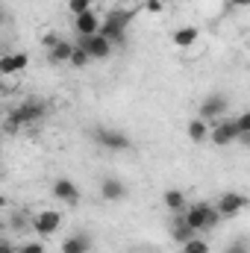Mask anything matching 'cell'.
<instances>
[{"label":"cell","instance_id":"obj_4","mask_svg":"<svg viewBox=\"0 0 250 253\" xmlns=\"http://www.w3.org/2000/svg\"><path fill=\"white\" fill-rule=\"evenodd\" d=\"M91 138H94L103 150H109V153H126V150H132L129 135L121 132V129H115V126H94V129H91Z\"/></svg>","mask_w":250,"mask_h":253},{"label":"cell","instance_id":"obj_28","mask_svg":"<svg viewBox=\"0 0 250 253\" xmlns=\"http://www.w3.org/2000/svg\"><path fill=\"white\" fill-rule=\"evenodd\" d=\"M59 42H62V39H59V36H53V33H47V36H44V39H42V44H44V47H47V50H50V47H56V44H59Z\"/></svg>","mask_w":250,"mask_h":253},{"label":"cell","instance_id":"obj_6","mask_svg":"<svg viewBox=\"0 0 250 253\" xmlns=\"http://www.w3.org/2000/svg\"><path fill=\"white\" fill-rule=\"evenodd\" d=\"M218 212H221V218H236L239 212H245L250 206V197L248 194H242V191H224L221 197H218Z\"/></svg>","mask_w":250,"mask_h":253},{"label":"cell","instance_id":"obj_2","mask_svg":"<svg viewBox=\"0 0 250 253\" xmlns=\"http://www.w3.org/2000/svg\"><path fill=\"white\" fill-rule=\"evenodd\" d=\"M132 18H135V9H112V12L103 18L100 36H103V39H109L112 44H115V42L121 44V42L126 39V30H129Z\"/></svg>","mask_w":250,"mask_h":253},{"label":"cell","instance_id":"obj_13","mask_svg":"<svg viewBox=\"0 0 250 253\" xmlns=\"http://www.w3.org/2000/svg\"><path fill=\"white\" fill-rule=\"evenodd\" d=\"M171 236H174L177 245H186V242H191V239H197V230L183 218V212H177V218L171 221Z\"/></svg>","mask_w":250,"mask_h":253},{"label":"cell","instance_id":"obj_19","mask_svg":"<svg viewBox=\"0 0 250 253\" xmlns=\"http://www.w3.org/2000/svg\"><path fill=\"white\" fill-rule=\"evenodd\" d=\"M88 62H94V59L88 56V50H85V47H80V44H77V47H74V56H71V65H74V68H85Z\"/></svg>","mask_w":250,"mask_h":253},{"label":"cell","instance_id":"obj_14","mask_svg":"<svg viewBox=\"0 0 250 253\" xmlns=\"http://www.w3.org/2000/svg\"><path fill=\"white\" fill-rule=\"evenodd\" d=\"M186 132H188V138H191L194 144H203V141L209 138V132H212V124H209V121H203V118L197 115V118H191V121H188Z\"/></svg>","mask_w":250,"mask_h":253},{"label":"cell","instance_id":"obj_15","mask_svg":"<svg viewBox=\"0 0 250 253\" xmlns=\"http://www.w3.org/2000/svg\"><path fill=\"white\" fill-rule=\"evenodd\" d=\"M91 251V239L85 233H71L62 242V253H88Z\"/></svg>","mask_w":250,"mask_h":253},{"label":"cell","instance_id":"obj_7","mask_svg":"<svg viewBox=\"0 0 250 253\" xmlns=\"http://www.w3.org/2000/svg\"><path fill=\"white\" fill-rule=\"evenodd\" d=\"M59 224H62V212H56V209H42V212L33 215V221H30V227H33L42 239H50V236L59 230Z\"/></svg>","mask_w":250,"mask_h":253},{"label":"cell","instance_id":"obj_9","mask_svg":"<svg viewBox=\"0 0 250 253\" xmlns=\"http://www.w3.org/2000/svg\"><path fill=\"white\" fill-rule=\"evenodd\" d=\"M227 106H230V100H227L224 94H206L203 103H200V109H197V115H200L203 121L215 124V121H221V115L227 112Z\"/></svg>","mask_w":250,"mask_h":253},{"label":"cell","instance_id":"obj_10","mask_svg":"<svg viewBox=\"0 0 250 253\" xmlns=\"http://www.w3.org/2000/svg\"><path fill=\"white\" fill-rule=\"evenodd\" d=\"M50 191H53V197H56L59 203H65V206H77V203H80V186H77L74 180H68V177L56 180Z\"/></svg>","mask_w":250,"mask_h":253},{"label":"cell","instance_id":"obj_30","mask_svg":"<svg viewBox=\"0 0 250 253\" xmlns=\"http://www.w3.org/2000/svg\"><path fill=\"white\" fill-rule=\"evenodd\" d=\"M230 3H233V6H242V9H245V6H250V0H230Z\"/></svg>","mask_w":250,"mask_h":253},{"label":"cell","instance_id":"obj_12","mask_svg":"<svg viewBox=\"0 0 250 253\" xmlns=\"http://www.w3.org/2000/svg\"><path fill=\"white\" fill-rule=\"evenodd\" d=\"M100 197L106 203H121V200H126V183H121L118 177H106L100 183Z\"/></svg>","mask_w":250,"mask_h":253},{"label":"cell","instance_id":"obj_5","mask_svg":"<svg viewBox=\"0 0 250 253\" xmlns=\"http://www.w3.org/2000/svg\"><path fill=\"white\" fill-rule=\"evenodd\" d=\"M239 138H242V132H239V124H236V118H224V121H215V124H212L209 141H212L215 147H227V144H236Z\"/></svg>","mask_w":250,"mask_h":253},{"label":"cell","instance_id":"obj_16","mask_svg":"<svg viewBox=\"0 0 250 253\" xmlns=\"http://www.w3.org/2000/svg\"><path fill=\"white\" fill-rule=\"evenodd\" d=\"M74 47H77V44H71V42H59V44H56V47H50V50H47V59H50V62L53 65H71V56H74Z\"/></svg>","mask_w":250,"mask_h":253},{"label":"cell","instance_id":"obj_24","mask_svg":"<svg viewBox=\"0 0 250 253\" xmlns=\"http://www.w3.org/2000/svg\"><path fill=\"white\" fill-rule=\"evenodd\" d=\"M236 124H239V132H242V135H250V112H242V115L236 118Z\"/></svg>","mask_w":250,"mask_h":253},{"label":"cell","instance_id":"obj_1","mask_svg":"<svg viewBox=\"0 0 250 253\" xmlns=\"http://www.w3.org/2000/svg\"><path fill=\"white\" fill-rule=\"evenodd\" d=\"M44 115H47V106H44V100H36V97H30V100L18 103V106H15L9 115H6L3 129H6V135H15L21 126H33V124H39V121H44Z\"/></svg>","mask_w":250,"mask_h":253},{"label":"cell","instance_id":"obj_18","mask_svg":"<svg viewBox=\"0 0 250 253\" xmlns=\"http://www.w3.org/2000/svg\"><path fill=\"white\" fill-rule=\"evenodd\" d=\"M197 36H200V30L197 27H180V30H174V36H171V42L177 44V47H191L194 42H197Z\"/></svg>","mask_w":250,"mask_h":253},{"label":"cell","instance_id":"obj_21","mask_svg":"<svg viewBox=\"0 0 250 253\" xmlns=\"http://www.w3.org/2000/svg\"><path fill=\"white\" fill-rule=\"evenodd\" d=\"M180 253H209V245L203 239H191L186 245H180Z\"/></svg>","mask_w":250,"mask_h":253},{"label":"cell","instance_id":"obj_27","mask_svg":"<svg viewBox=\"0 0 250 253\" xmlns=\"http://www.w3.org/2000/svg\"><path fill=\"white\" fill-rule=\"evenodd\" d=\"M165 9V3L162 0H144V12H150V15H159Z\"/></svg>","mask_w":250,"mask_h":253},{"label":"cell","instance_id":"obj_22","mask_svg":"<svg viewBox=\"0 0 250 253\" xmlns=\"http://www.w3.org/2000/svg\"><path fill=\"white\" fill-rule=\"evenodd\" d=\"M18 253H47V248H44L42 242H24V245L18 248Z\"/></svg>","mask_w":250,"mask_h":253},{"label":"cell","instance_id":"obj_25","mask_svg":"<svg viewBox=\"0 0 250 253\" xmlns=\"http://www.w3.org/2000/svg\"><path fill=\"white\" fill-rule=\"evenodd\" d=\"M12 62H15V74H18V71H24L30 65V56L27 53H12Z\"/></svg>","mask_w":250,"mask_h":253},{"label":"cell","instance_id":"obj_17","mask_svg":"<svg viewBox=\"0 0 250 253\" xmlns=\"http://www.w3.org/2000/svg\"><path fill=\"white\" fill-rule=\"evenodd\" d=\"M162 203H165V209H171L174 215H177V212H186V206H188L186 194H183L180 189H168L165 194H162Z\"/></svg>","mask_w":250,"mask_h":253},{"label":"cell","instance_id":"obj_26","mask_svg":"<svg viewBox=\"0 0 250 253\" xmlns=\"http://www.w3.org/2000/svg\"><path fill=\"white\" fill-rule=\"evenodd\" d=\"M224 253H250V245H245V242H230L224 248Z\"/></svg>","mask_w":250,"mask_h":253},{"label":"cell","instance_id":"obj_8","mask_svg":"<svg viewBox=\"0 0 250 253\" xmlns=\"http://www.w3.org/2000/svg\"><path fill=\"white\" fill-rule=\"evenodd\" d=\"M77 44H80V47H85V50H88V56H91V59H97V62H103V59H109V56H112V42H109V39H103L100 33H97V36H80V39H77Z\"/></svg>","mask_w":250,"mask_h":253},{"label":"cell","instance_id":"obj_11","mask_svg":"<svg viewBox=\"0 0 250 253\" xmlns=\"http://www.w3.org/2000/svg\"><path fill=\"white\" fill-rule=\"evenodd\" d=\"M100 27H103V21L97 18L94 9L85 12V15H77V18H74V33H77V36H97Z\"/></svg>","mask_w":250,"mask_h":253},{"label":"cell","instance_id":"obj_29","mask_svg":"<svg viewBox=\"0 0 250 253\" xmlns=\"http://www.w3.org/2000/svg\"><path fill=\"white\" fill-rule=\"evenodd\" d=\"M0 253H18V251H15V245H12L9 239H3V242H0Z\"/></svg>","mask_w":250,"mask_h":253},{"label":"cell","instance_id":"obj_20","mask_svg":"<svg viewBox=\"0 0 250 253\" xmlns=\"http://www.w3.org/2000/svg\"><path fill=\"white\" fill-rule=\"evenodd\" d=\"M91 6H94V0H68V9H71V15H74V18H77V15L91 12Z\"/></svg>","mask_w":250,"mask_h":253},{"label":"cell","instance_id":"obj_23","mask_svg":"<svg viewBox=\"0 0 250 253\" xmlns=\"http://www.w3.org/2000/svg\"><path fill=\"white\" fill-rule=\"evenodd\" d=\"M0 74H3V77H12V74H15V62H12V53L0 56Z\"/></svg>","mask_w":250,"mask_h":253},{"label":"cell","instance_id":"obj_3","mask_svg":"<svg viewBox=\"0 0 250 253\" xmlns=\"http://www.w3.org/2000/svg\"><path fill=\"white\" fill-rule=\"evenodd\" d=\"M183 218H186L188 224L200 233V230H212V227H218L221 224V212H218V206H212V203H191L186 206V212H183Z\"/></svg>","mask_w":250,"mask_h":253}]
</instances>
